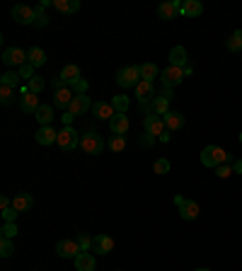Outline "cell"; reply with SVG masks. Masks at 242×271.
<instances>
[{
    "instance_id": "6da1fadb",
    "label": "cell",
    "mask_w": 242,
    "mask_h": 271,
    "mask_svg": "<svg viewBox=\"0 0 242 271\" xmlns=\"http://www.w3.org/2000/svg\"><path fill=\"white\" fill-rule=\"evenodd\" d=\"M228 162H235L233 155L228 153V150H223L221 145H206L204 150H201V165L204 167H218V165H228Z\"/></svg>"
},
{
    "instance_id": "7a4b0ae2",
    "label": "cell",
    "mask_w": 242,
    "mask_h": 271,
    "mask_svg": "<svg viewBox=\"0 0 242 271\" xmlns=\"http://www.w3.org/2000/svg\"><path fill=\"white\" fill-rule=\"evenodd\" d=\"M143 78H140V66H126L116 73V85L119 87H136Z\"/></svg>"
},
{
    "instance_id": "3957f363",
    "label": "cell",
    "mask_w": 242,
    "mask_h": 271,
    "mask_svg": "<svg viewBox=\"0 0 242 271\" xmlns=\"http://www.w3.org/2000/svg\"><path fill=\"white\" fill-rule=\"evenodd\" d=\"M80 148H83L87 155H100L104 150V140L97 131H87L83 138H80Z\"/></svg>"
},
{
    "instance_id": "277c9868",
    "label": "cell",
    "mask_w": 242,
    "mask_h": 271,
    "mask_svg": "<svg viewBox=\"0 0 242 271\" xmlns=\"http://www.w3.org/2000/svg\"><path fill=\"white\" fill-rule=\"evenodd\" d=\"M56 145L61 150H73L75 145H80V138H78V133H75L73 126H65V129H61V131H58Z\"/></svg>"
},
{
    "instance_id": "5b68a950",
    "label": "cell",
    "mask_w": 242,
    "mask_h": 271,
    "mask_svg": "<svg viewBox=\"0 0 242 271\" xmlns=\"http://www.w3.org/2000/svg\"><path fill=\"white\" fill-rule=\"evenodd\" d=\"M3 63L5 66H15V68H22L27 63V51H22L19 46H12V48H5L3 51Z\"/></svg>"
},
{
    "instance_id": "8992f818",
    "label": "cell",
    "mask_w": 242,
    "mask_h": 271,
    "mask_svg": "<svg viewBox=\"0 0 242 271\" xmlns=\"http://www.w3.org/2000/svg\"><path fill=\"white\" fill-rule=\"evenodd\" d=\"M160 78H162V85L165 87H177L182 80H184V68H177V66H167L162 73H160Z\"/></svg>"
},
{
    "instance_id": "52a82bcc",
    "label": "cell",
    "mask_w": 242,
    "mask_h": 271,
    "mask_svg": "<svg viewBox=\"0 0 242 271\" xmlns=\"http://www.w3.org/2000/svg\"><path fill=\"white\" fill-rule=\"evenodd\" d=\"M143 129H146V133H150V136H158V138L167 131L165 119H162V116H158V114H150V116H146V119H143Z\"/></svg>"
},
{
    "instance_id": "ba28073f",
    "label": "cell",
    "mask_w": 242,
    "mask_h": 271,
    "mask_svg": "<svg viewBox=\"0 0 242 271\" xmlns=\"http://www.w3.org/2000/svg\"><path fill=\"white\" fill-rule=\"evenodd\" d=\"M92 107H94V104H92V100H90V94H75L73 102H70V107H68V112L73 114V116H80V114L90 112Z\"/></svg>"
},
{
    "instance_id": "9c48e42d",
    "label": "cell",
    "mask_w": 242,
    "mask_h": 271,
    "mask_svg": "<svg viewBox=\"0 0 242 271\" xmlns=\"http://www.w3.org/2000/svg\"><path fill=\"white\" fill-rule=\"evenodd\" d=\"M80 252H83V250H80V244L75 242V240H61V242L56 244V254L63 257V259H75Z\"/></svg>"
},
{
    "instance_id": "30bf717a",
    "label": "cell",
    "mask_w": 242,
    "mask_h": 271,
    "mask_svg": "<svg viewBox=\"0 0 242 271\" xmlns=\"http://www.w3.org/2000/svg\"><path fill=\"white\" fill-rule=\"evenodd\" d=\"M182 3L184 0H167V3H160L158 5V15L160 19H175L182 10Z\"/></svg>"
},
{
    "instance_id": "8fae6325",
    "label": "cell",
    "mask_w": 242,
    "mask_h": 271,
    "mask_svg": "<svg viewBox=\"0 0 242 271\" xmlns=\"http://www.w3.org/2000/svg\"><path fill=\"white\" fill-rule=\"evenodd\" d=\"M109 129H112L114 136H126L131 129V119L126 114H114L112 119H109Z\"/></svg>"
},
{
    "instance_id": "7c38bea8",
    "label": "cell",
    "mask_w": 242,
    "mask_h": 271,
    "mask_svg": "<svg viewBox=\"0 0 242 271\" xmlns=\"http://www.w3.org/2000/svg\"><path fill=\"white\" fill-rule=\"evenodd\" d=\"M12 17H15L17 24H32V22H34V8H29V5H25V3H19V5L12 8Z\"/></svg>"
},
{
    "instance_id": "4fadbf2b",
    "label": "cell",
    "mask_w": 242,
    "mask_h": 271,
    "mask_svg": "<svg viewBox=\"0 0 242 271\" xmlns=\"http://www.w3.org/2000/svg\"><path fill=\"white\" fill-rule=\"evenodd\" d=\"M114 250V240L109 235H94L92 237V252L94 254H109Z\"/></svg>"
},
{
    "instance_id": "5bb4252c",
    "label": "cell",
    "mask_w": 242,
    "mask_h": 271,
    "mask_svg": "<svg viewBox=\"0 0 242 271\" xmlns=\"http://www.w3.org/2000/svg\"><path fill=\"white\" fill-rule=\"evenodd\" d=\"M39 145H54L58 140V131H54V126H39V131L34 133Z\"/></svg>"
},
{
    "instance_id": "9a60e30c",
    "label": "cell",
    "mask_w": 242,
    "mask_h": 271,
    "mask_svg": "<svg viewBox=\"0 0 242 271\" xmlns=\"http://www.w3.org/2000/svg\"><path fill=\"white\" fill-rule=\"evenodd\" d=\"M41 107V102H39V94L34 92H27L19 97V109L25 114H37V109Z\"/></svg>"
},
{
    "instance_id": "2e32d148",
    "label": "cell",
    "mask_w": 242,
    "mask_h": 271,
    "mask_svg": "<svg viewBox=\"0 0 242 271\" xmlns=\"http://www.w3.org/2000/svg\"><path fill=\"white\" fill-rule=\"evenodd\" d=\"M133 94H136L138 102H150V97L155 94V85L148 83V80H140V83L133 87Z\"/></svg>"
},
{
    "instance_id": "e0dca14e",
    "label": "cell",
    "mask_w": 242,
    "mask_h": 271,
    "mask_svg": "<svg viewBox=\"0 0 242 271\" xmlns=\"http://www.w3.org/2000/svg\"><path fill=\"white\" fill-rule=\"evenodd\" d=\"M73 90L70 87H63V90H56L54 92V107L56 109H68L70 107V102H73Z\"/></svg>"
},
{
    "instance_id": "ac0fdd59",
    "label": "cell",
    "mask_w": 242,
    "mask_h": 271,
    "mask_svg": "<svg viewBox=\"0 0 242 271\" xmlns=\"http://www.w3.org/2000/svg\"><path fill=\"white\" fill-rule=\"evenodd\" d=\"M170 66H177V68L189 66V56H186L184 46H172L170 48Z\"/></svg>"
},
{
    "instance_id": "d6986e66",
    "label": "cell",
    "mask_w": 242,
    "mask_h": 271,
    "mask_svg": "<svg viewBox=\"0 0 242 271\" xmlns=\"http://www.w3.org/2000/svg\"><path fill=\"white\" fill-rule=\"evenodd\" d=\"M199 213H201V208H199V204H196V201H191V199H186L184 204L179 206V215H182L184 220H196V218H199Z\"/></svg>"
},
{
    "instance_id": "ffe728a7",
    "label": "cell",
    "mask_w": 242,
    "mask_h": 271,
    "mask_svg": "<svg viewBox=\"0 0 242 271\" xmlns=\"http://www.w3.org/2000/svg\"><path fill=\"white\" fill-rule=\"evenodd\" d=\"M94 266H97V262H94L92 252H80L75 257V269L78 271H94Z\"/></svg>"
},
{
    "instance_id": "44dd1931",
    "label": "cell",
    "mask_w": 242,
    "mask_h": 271,
    "mask_svg": "<svg viewBox=\"0 0 242 271\" xmlns=\"http://www.w3.org/2000/svg\"><path fill=\"white\" fill-rule=\"evenodd\" d=\"M12 208H17L19 213L34 208V196H32V194H15V196H12Z\"/></svg>"
},
{
    "instance_id": "7402d4cb",
    "label": "cell",
    "mask_w": 242,
    "mask_h": 271,
    "mask_svg": "<svg viewBox=\"0 0 242 271\" xmlns=\"http://www.w3.org/2000/svg\"><path fill=\"white\" fill-rule=\"evenodd\" d=\"M201 12H204V5L199 0H184L182 10H179V15H184V17H199Z\"/></svg>"
},
{
    "instance_id": "603a6c76",
    "label": "cell",
    "mask_w": 242,
    "mask_h": 271,
    "mask_svg": "<svg viewBox=\"0 0 242 271\" xmlns=\"http://www.w3.org/2000/svg\"><path fill=\"white\" fill-rule=\"evenodd\" d=\"M162 119H165L167 131H179V129L184 126V114H182V112H167Z\"/></svg>"
},
{
    "instance_id": "cb8c5ba5",
    "label": "cell",
    "mask_w": 242,
    "mask_h": 271,
    "mask_svg": "<svg viewBox=\"0 0 242 271\" xmlns=\"http://www.w3.org/2000/svg\"><path fill=\"white\" fill-rule=\"evenodd\" d=\"M92 114L97 116V119H102V121H109L114 114V107L109 102H94V107H92Z\"/></svg>"
},
{
    "instance_id": "d4e9b609",
    "label": "cell",
    "mask_w": 242,
    "mask_h": 271,
    "mask_svg": "<svg viewBox=\"0 0 242 271\" xmlns=\"http://www.w3.org/2000/svg\"><path fill=\"white\" fill-rule=\"evenodd\" d=\"M34 119L41 126H51V121H54V104H41L37 109V114H34Z\"/></svg>"
},
{
    "instance_id": "484cf974",
    "label": "cell",
    "mask_w": 242,
    "mask_h": 271,
    "mask_svg": "<svg viewBox=\"0 0 242 271\" xmlns=\"http://www.w3.org/2000/svg\"><path fill=\"white\" fill-rule=\"evenodd\" d=\"M27 63H32L34 68H41L44 63H46V51L39 46H32L27 51Z\"/></svg>"
},
{
    "instance_id": "4316f807",
    "label": "cell",
    "mask_w": 242,
    "mask_h": 271,
    "mask_svg": "<svg viewBox=\"0 0 242 271\" xmlns=\"http://www.w3.org/2000/svg\"><path fill=\"white\" fill-rule=\"evenodd\" d=\"M54 8L63 15H73L80 10V0H54Z\"/></svg>"
},
{
    "instance_id": "83f0119b",
    "label": "cell",
    "mask_w": 242,
    "mask_h": 271,
    "mask_svg": "<svg viewBox=\"0 0 242 271\" xmlns=\"http://www.w3.org/2000/svg\"><path fill=\"white\" fill-rule=\"evenodd\" d=\"M58 78H61L65 85H75L78 80H80V68L70 63V66H65L63 70H61V75H58Z\"/></svg>"
},
{
    "instance_id": "f1b7e54d",
    "label": "cell",
    "mask_w": 242,
    "mask_h": 271,
    "mask_svg": "<svg viewBox=\"0 0 242 271\" xmlns=\"http://www.w3.org/2000/svg\"><path fill=\"white\" fill-rule=\"evenodd\" d=\"M225 46H228V51H230V54H237V51H242V29H235L233 34L228 37Z\"/></svg>"
},
{
    "instance_id": "f546056e",
    "label": "cell",
    "mask_w": 242,
    "mask_h": 271,
    "mask_svg": "<svg viewBox=\"0 0 242 271\" xmlns=\"http://www.w3.org/2000/svg\"><path fill=\"white\" fill-rule=\"evenodd\" d=\"M112 107L116 114H126V109L131 107V100L126 94H116V97H112Z\"/></svg>"
},
{
    "instance_id": "4dcf8cb0",
    "label": "cell",
    "mask_w": 242,
    "mask_h": 271,
    "mask_svg": "<svg viewBox=\"0 0 242 271\" xmlns=\"http://www.w3.org/2000/svg\"><path fill=\"white\" fill-rule=\"evenodd\" d=\"M170 112V100H165V97H155L153 100V114H158V116H165V114Z\"/></svg>"
},
{
    "instance_id": "1f68e13d",
    "label": "cell",
    "mask_w": 242,
    "mask_h": 271,
    "mask_svg": "<svg viewBox=\"0 0 242 271\" xmlns=\"http://www.w3.org/2000/svg\"><path fill=\"white\" fill-rule=\"evenodd\" d=\"M158 66H155V63H143V66H140V78H143V80H148V83H153V80H155V78H158Z\"/></svg>"
},
{
    "instance_id": "d6a6232c",
    "label": "cell",
    "mask_w": 242,
    "mask_h": 271,
    "mask_svg": "<svg viewBox=\"0 0 242 271\" xmlns=\"http://www.w3.org/2000/svg\"><path fill=\"white\" fill-rule=\"evenodd\" d=\"M17 83H19L17 70H8V73L0 75V85H5V87H15V90H17Z\"/></svg>"
},
{
    "instance_id": "836d02e7",
    "label": "cell",
    "mask_w": 242,
    "mask_h": 271,
    "mask_svg": "<svg viewBox=\"0 0 242 271\" xmlns=\"http://www.w3.org/2000/svg\"><path fill=\"white\" fill-rule=\"evenodd\" d=\"M107 145H109L112 153H124V150H126V136H112Z\"/></svg>"
},
{
    "instance_id": "e575fe53",
    "label": "cell",
    "mask_w": 242,
    "mask_h": 271,
    "mask_svg": "<svg viewBox=\"0 0 242 271\" xmlns=\"http://www.w3.org/2000/svg\"><path fill=\"white\" fill-rule=\"evenodd\" d=\"M27 85H29V92L41 94V92H44V87H46V80H44V78H39V75H34Z\"/></svg>"
},
{
    "instance_id": "d590c367",
    "label": "cell",
    "mask_w": 242,
    "mask_h": 271,
    "mask_svg": "<svg viewBox=\"0 0 242 271\" xmlns=\"http://www.w3.org/2000/svg\"><path fill=\"white\" fill-rule=\"evenodd\" d=\"M12 100H15V87H5V85H0V102L5 104V107H10Z\"/></svg>"
},
{
    "instance_id": "8d00e7d4",
    "label": "cell",
    "mask_w": 242,
    "mask_h": 271,
    "mask_svg": "<svg viewBox=\"0 0 242 271\" xmlns=\"http://www.w3.org/2000/svg\"><path fill=\"white\" fill-rule=\"evenodd\" d=\"M170 167H172V165H170L167 158H158L155 165H153V172H155V175H170Z\"/></svg>"
},
{
    "instance_id": "74e56055",
    "label": "cell",
    "mask_w": 242,
    "mask_h": 271,
    "mask_svg": "<svg viewBox=\"0 0 242 271\" xmlns=\"http://www.w3.org/2000/svg\"><path fill=\"white\" fill-rule=\"evenodd\" d=\"M75 242L80 244V250H83V252H90V250H92V237H90L87 233H78Z\"/></svg>"
},
{
    "instance_id": "f35d334b",
    "label": "cell",
    "mask_w": 242,
    "mask_h": 271,
    "mask_svg": "<svg viewBox=\"0 0 242 271\" xmlns=\"http://www.w3.org/2000/svg\"><path fill=\"white\" fill-rule=\"evenodd\" d=\"M34 24H37V27H46V24H49V17H46V12H44L41 5L34 8Z\"/></svg>"
},
{
    "instance_id": "ab89813d",
    "label": "cell",
    "mask_w": 242,
    "mask_h": 271,
    "mask_svg": "<svg viewBox=\"0 0 242 271\" xmlns=\"http://www.w3.org/2000/svg\"><path fill=\"white\" fill-rule=\"evenodd\" d=\"M0 233H3L5 240H15V235H17V223H3Z\"/></svg>"
},
{
    "instance_id": "60d3db41",
    "label": "cell",
    "mask_w": 242,
    "mask_h": 271,
    "mask_svg": "<svg viewBox=\"0 0 242 271\" xmlns=\"http://www.w3.org/2000/svg\"><path fill=\"white\" fill-rule=\"evenodd\" d=\"M12 252H15L12 240H5V237H3V240H0V257H5V259H8V257H12Z\"/></svg>"
},
{
    "instance_id": "b9f144b4",
    "label": "cell",
    "mask_w": 242,
    "mask_h": 271,
    "mask_svg": "<svg viewBox=\"0 0 242 271\" xmlns=\"http://www.w3.org/2000/svg\"><path fill=\"white\" fill-rule=\"evenodd\" d=\"M230 175H235V172H233V162H228V165H218V167H215V177L228 179Z\"/></svg>"
},
{
    "instance_id": "7bdbcfd3",
    "label": "cell",
    "mask_w": 242,
    "mask_h": 271,
    "mask_svg": "<svg viewBox=\"0 0 242 271\" xmlns=\"http://www.w3.org/2000/svg\"><path fill=\"white\" fill-rule=\"evenodd\" d=\"M87 87H90V83L85 80V78H80L75 85H70V90H73V94H87Z\"/></svg>"
},
{
    "instance_id": "ee69618b",
    "label": "cell",
    "mask_w": 242,
    "mask_h": 271,
    "mask_svg": "<svg viewBox=\"0 0 242 271\" xmlns=\"http://www.w3.org/2000/svg\"><path fill=\"white\" fill-rule=\"evenodd\" d=\"M17 208H12V206H10V208H3V223H15V220H17Z\"/></svg>"
},
{
    "instance_id": "f6af8a7d",
    "label": "cell",
    "mask_w": 242,
    "mask_h": 271,
    "mask_svg": "<svg viewBox=\"0 0 242 271\" xmlns=\"http://www.w3.org/2000/svg\"><path fill=\"white\" fill-rule=\"evenodd\" d=\"M17 73H19V78H27V83L34 78V66L32 63H25L22 68H17Z\"/></svg>"
},
{
    "instance_id": "bcb514c9",
    "label": "cell",
    "mask_w": 242,
    "mask_h": 271,
    "mask_svg": "<svg viewBox=\"0 0 242 271\" xmlns=\"http://www.w3.org/2000/svg\"><path fill=\"white\" fill-rule=\"evenodd\" d=\"M140 145H143V148H153V145H155V136L143 133V136H140Z\"/></svg>"
},
{
    "instance_id": "7dc6e473",
    "label": "cell",
    "mask_w": 242,
    "mask_h": 271,
    "mask_svg": "<svg viewBox=\"0 0 242 271\" xmlns=\"http://www.w3.org/2000/svg\"><path fill=\"white\" fill-rule=\"evenodd\" d=\"M138 109L143 116H150V114H153V100H150V102H138Z\"/></svg>"
},
{
    "instance_id": "c3c4849f",
    "label": "cell",
    "mask_w": 242,
    "mask_h": 271,
    "mask_svg": "<svg viewBox=\"0 0 242 271\" xmlns=\"http://www.w3.org/2000/svg\"><path fill=\"white\" fill-rule=\"evenodd\" d=\"M12 206V199L10 196H0V208H10Z\"/></svg>"
},
{
    "instance_id": "681fc988",
    "label": "cell",
    "mask_w": 242,
    "mask_h": 271,
    "mask_svg": "<svg viewBox=\"0 0 242 271\" xmlns=\"http://www.w3.org/2000/svg\"><path fill=\"white\" fill-rule=\"evenodd\" d=\"M63 87H68V85H65L61 78H56V80H54V92H56V90H63Z\"/></svg>"
},
{
    "instance_id": "f907efd6",
    "label": "cell",
    "mask_w": 242,
    "mask_h": 271,
    "mask_svg": "<svg viewBox=\"0 0 242 271\" xmlns=\"http://www.w3.org/2000/svg\"><path fill=\"white\" fill-rule=\"evenodd\" d=\"M233 172L235 175H242V160H235L233 162Z\"/></svg>"
},
{
    "instance_id": "816d5d0a",
    "label": "cell",
    "mask_w": 242,
    "mask_h": 271,
    "mask_svg": "<svg viewBox=\"0 0 242 271\" xmlns=\"http://www.w3.org/2000/svg\"><path fill=\"white\" fill-rule=\"evenodd\" d=\"M160 97H165V100H172L175 94H172V87H165L162 92H160Z\"/></svg>"
},
{
    "instance_id": "f5cc1de1",
    "label": "cell",
    "mask_w": 242,
    "mask_h": 271,
    "mask_svg": "<svg viewBox=\"0 0 242 271\" xmlns=\"http://www.w3.org/2000/svg\"><path fill=\"white\" fill-rule=\"evenodd\" d=\"M61 119H63V124H65V126H70V124H73V114H70V112H65L63 116H61Z\"/></svg>"
},
{
    "instance_id": "db71d44e",
    "label": "cell",
    "mask_w": 242,
    "mask_h": 271,
    "mask_svg": "<svg viewBox=\"0 0 242 271\" xmlns=\"http://www.w3.org/2000/svg\"><path fill=\"white\" fill-rule=\"evenodd\" d=\"M170 133H172V131H165V133H162V136H160L158 140H162V143H170V138H172V136H170Z\"/></svg>"
},
{
    "instance_id": "11a10c76",
    "label": "cell",
    "mask_w": 242,
    "mask_h": 271,
    "mask_svg": "<svg viewBox=\"0 0 242 271\" xmlns=\"http://www.w3.org/2000/svg\"><path fill=\"white\" fill-rule=\"evenodd\" d=\"M184 201H186L184 196H175V206H177V208H179V206H182V204H184Z\"/></svg>"
},
{
    "instance_id": "9f6ffc18",
    "label": "cell",
    "mask_w": 242,
    "mask_h": 271,
    "mask_svg": "<svg viewBox=\"0 0 242 271\" xmlns=\"http://www.w3.org/2000/svg\"><path fill=\"white\" fill-rule=\"evenodd\" d=\"M191 73H194V68H191V66H184V75H186V78H189Z\"/></svg>"
},
{
    "instance_id": "6f0895ef",
    "label": "cell",
    "mask_w": 242,
    "mask_h": 271,
    "mask_svg": "<svg viewBox=\"0 0 242 271\" xmlns=\"http://www.w3.org/2000/svg\"><path fill=\"white\" fill-rule=\"evenodd\" d=\"M196 271H208V269H196Z\"/></svg>"
},
{
    "instance_id": "680465c9",
    "label": "cell",
    "mask_w": 242,
    "mask_h": 271,
    "mask_svg": "<svg viewBox=\"0 0 242 271\" xmlns=\"http://www.w3.org/2000/svg\"><path fill=\"white\" fill-rule=\"evenodd\" d=\"M240 143H242V133H240Z\"/></svg>"
}]
</instances>
